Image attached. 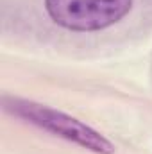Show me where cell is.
<instances>
[{
	"mask_svg": "<svg viewBox=\"0 0 152 154\" xmlns=\"http://www.w3.org/2000/svg\"><path fill=\"white\" fill-rule=\"evenodd\" d=\"M4 109L13 116L47 133H52L54 136H59L70 143H75L86 151L95 154L114 152V145L104 134L59 109L18 97H4Z\"/></svg>",
	"mask_w": 152,
	"mask_h": 154,
	"instance_id": "6da1fadb",
	"label": "cell"
},
{
	"mask_svg": "<svg viewBox=\"0 0 152 154\" xmlns=\"http://www.w3.org/2000/svg\"><path fill=\"white\" fill-rule=\"evenodd\" d=\"M132 7V0H45L50 20L75 32H93L118 23Z\"/></svg>",
	"mask_w": 152,
	"mask_h": 154,
	"instance_id": "7a4b0ae2",
	"label": "cell"
}]
</instances>
